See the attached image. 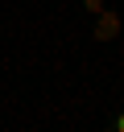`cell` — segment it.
<instances>
[{
  "mask_svg": "<svg viewBox=\"0 0 124 132\" xmlns=\"http://www.w3.org/2000/svg\"><path fill=\"white\" fill-rule=\"evenodd\" d=\"M107 128H112V132H124V107H120V111L107 120Z\"/></svg>",
  "mask_w": 124,
  "mask_h": 132,
  "instance_id": "1",
  "label": "cell"
},
{
  "mask_svg": "<svg viewBox=\"0 0 124 132\" xmlns=\"http://www.w3.org/2000/svg\"><path fill=\"white\" fill-rule=\"evenodd\" d=\"M83 4H87V12H103V4H99V0H83Z\"/></svg>",
  "mask_w": 124,
  "mask_h": 132,
  "instance_id": "2",
  "label": "cell"
}]
</instances>
